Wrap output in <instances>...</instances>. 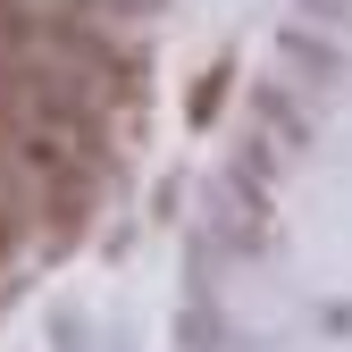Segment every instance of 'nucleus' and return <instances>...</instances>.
Instances as JSON below:
<instances>
[{"mask_svg": "<svg viewBox=\"0 0 352 352\" xmlns=\"http://www.w3.org/2000/svg\"><path fill=\"white\" fill-rule=\"evenodd\" d=\"M227 84H235V67L218 59V67L201 76V93H193V126H210V118H218V101H227Z\"/></svg>", "mask_w": 352, "mask_h": 352, "instance_id": "f257e3e1", "label": "nucleus"}]
</instances>
